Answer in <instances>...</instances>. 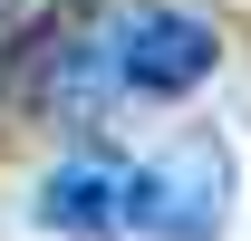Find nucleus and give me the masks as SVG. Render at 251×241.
<instances>
[{"mask_svg":"<svg viewBox=\"0 0 251 241\" xmlns=\"http://www.w3.org/2000/svg\"><path fill=\"white\" fill-rule=\"evenodd\" d=\"M39 232H58V241H116L135 232V164L126 154H68L58 174L39 183Z\"/></svg>","mask_w":251,"mask_h":241,"instance_id":"nucleus-4","label":"nucleus"},{"mask_svg":"<svg viewBox=\"0 0 251 241\" xmlns=\"http://www.w3.org/2000/svg\"><path fill=\"white\" fill-rule=\"evenodd\" d=\"M242 203V164L222 125H184L135 164V232L145 241H222Z\"/></svg>","mask_w":251,"mask_h":241,"instance_id":"nucleus-1","label":"nucleus"},{"mask_svg":"<svg viewBox=\"0 0 251 241\" xmlns=\"http://www.w3.org/2000/svg\"><path fill=\"white\" fill-rule=\"evenodd\" d=\"M20 48H29V20H20V0H0V87L20 77Z\"/></svg>","mask_w":251,"mask_h":241,"instance_id":"nucleus-5","label":"nucleus"},{"mask_svg":"<svg viewBox=\"0 0 251 241\" xmlns=\"http://www.w3.org/2000/svg\"><path fill=\"white\" fill-rule=\"evenodd\" d=\"M116 29H126V20H106V10H58L49 39L20 48V77H29V96H39L58 125H106V106L126 96Z\"/></svg>","mask_w":251,"mask_h":241,"instance_id":"nucleus-2","label":"nucleus"},{"mask_svg":"<svg viewBox=\"0 0 251 241\" xmlns=\"http://www.w3.org/2000/svg\"><path fill=\"white\" fill-rule=\"evenodd\" d=\"M116 68H126V96L184 106V96L222 68V29L203 20V10H135V20L116 29Z\"/></svg>","mask_w":251,"mask_h":241,"instance_id":"nucleus-3","label":"nucleus"}]
</instances>
